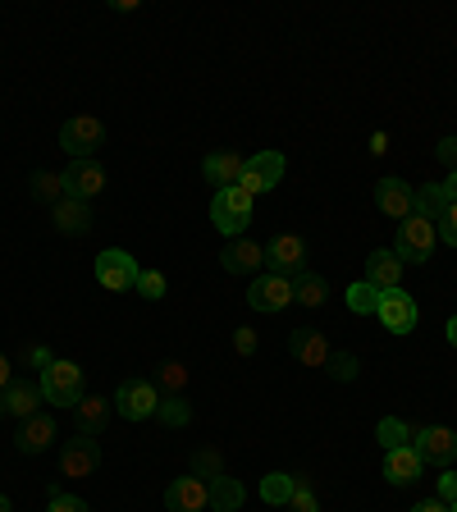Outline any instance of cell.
Listing matches in <instances>:
<instances>
[{"instance_id": "obj_1", "label": "cell", "mask_w": 457, "mask_h": 512, "mask_svg": "<svg viewBox=\"0 0 457 512\" xmlns=\"http://www.w3.org/2000/svg\"><path fill=\"white\" fill-rule=\"evenodd\" d=\"M439 247V229L435 220H426L421 211H412L403 224H398V238H394V256L403 266H426L430 256Z\"/></svg>"}, {"instance_id": "obj_2", "label": "cell", "mask_w": 457, "mask_h": 512, "mask_svg": "<svg viewBox=\"0 0 457 512\" xmlns=\"http://www.w3.org/2000/svg\"><path fill=\"white\" fill-rule=\"evenodd\" d=\"M252 202L256 197H247L243 188H220L211 202V224L224 238H243L247 224H252Z\"/></svg>"}, {"instance_id": "obj_3", "label": "cell", "mask_w": 457, "mask_h": 512, "mask_svg": "<svg viewBox=\"0 0 457 512\" xmlns=\"http://www.w3.org/2000/svg\"><path fill=\"white\" fill-rule=\"evenodd\" d=\"M37 384H42L46 403H55V407H78L83 403V366L78 362H60V357H55Z\"/></svg>"}, {"instance_id": "obj_4", "label": "cell", "mask_w": 457, "mask_h": 512, "mask_svg": "<svg viewBox=\"0 0 457 512\" xmlns=\"http://www.w3.org/2000/svg\"><path fill=\"white\" fill-rule=\"evenodd\" d=\"M101 142H106V124L96 115H74L60 128V147L74 160H92L96 151H101Z\"/></svg>"}, {"instance_id": "obj_5", "label": "cell", "mask_w": 457, "mask_h": 512, "mask_svg": "<svg viewBox=\"0 0 457 512\" xmlns=\"http://www.w3.org/2000/svg\"><path fill=\"white\" fill-rule=\"evenodd\" d=\"M138 261L124 252V247H106V252L96 256V284L110 288V293H128V288H138Z\"/></svg>"}, {"instance_id": "obj_6", "label": "cell", "mask_w": 457, "mask_h": 512, "mask_svg": "<svg viewBox=\"0 0 457 512\" xmlns=\"http://www.w3.org/2000/svg\"><path fill=\"white\" fill-rule=\"evenodd\" d=\"M247 307H252V311H266V316H275V311L293 307V279H288V275H275V270L256 275L252 288H247Z\"/></svg>"}, {"instance_id": "obj_7", "label": "cell", "mask_w": 457, "mask_h": 512, "mask_svg": "<svg viewBox=\"0 0 457 512\" xmlns=\"http://www.w3.org/2000/svg\"><path fill=\"white\" fill-rule=\"evenodd\" d=\"M115 407H119V416H124V421H147V416H156V407H160L156 380H142V375L124 380V384H119Z\"/></svg>"}, {"instance_id": "obj_8", "label": "cell", "mask_w": 457, "mask_h": 512, "mask_svg": "<svg viewBox=\"0 0 457 512\" xmlns=\"http://www.w3.org/2000/svg\"><path fill=\"white\" fill-rule=\"evenodd\" d=\"M412 448L430 467H453L457 462V435L444 426H412Z\"/></svg>"}, {"instance_id": "obj_9", "label": "cell", "mask_w": 457, "mask_h": 512, "mask_svg": "<svg viewBox=\"0 0 457 512\" xmlns=\"http://www.w3.org/2000/svg\"><path fill=\"white\" fill-rule=\"evenodd\" d=\"M279 179H284V156H279V151H256V156H247L238 188H243L247 197H261V192H270Z\"/></svg>"}, {"instance_id": "obj_10", "label": "cell", "mask_w": 457, "mask_h": 512, "mask_svg": "<svg viewBox=\"0 0 457 512\" xmlns=\"http://www.w3.org/2000/svg\"><path fill=\"white\" fill-rule=\"evenodd\" d=\"M375 316H380V325L389 334H412L416 320H421V311H416L412 293H403V288H389V293H380V307H375Z\"/></svg>"}, {"instance_id": "obj_11", "label": "cell", "mask_w": 457, "mask_h": 512, "mask_svg": "<svg viewBox=\"0 0 457 512\" xmlns=\"http://www.w3.org/2000/svg\"><path fill=\"white\" fill-rule=\"evenodd\" d=\"M266 270H275V275H298V270H307V243H302V234H275L266 243Z\"/></svg>"}, {"instance_id": "obj_12", "label": "cell", "mask_w": 457, "mask_h": 512, "mask_svg": "<svg viewBox=\"0 0 457 512\" xmlns=\"http://www.w3.org/2000/svg\"><path fill=\"white\" fill-rule=\"evenodd\" d=\"M96 467H101V448H96V439L78 435V439H69V444L60 448V476L87 480Z\"/></svg>"}, {"instance_id": "obj_13", "label": "cell", "mask_w": 457, "mask_h": 512, "mask_svg": "<svg viewBox=\"0 0 457 512\" xmlns=\"http://www.w3.org/2000/svg\"><path fill=\"white\" fill-rule=\"evenodd\" d=\"M165 508L170 512H211V485L202 476H179L165 490Z\"/></svg>"}, {"instance_id": "obj_14", "label": "cell", "mask_w": 457, "mask_h": 512, "mask_svg": "<svg viewBox=\"0 0 457 512\" xmlns=\"http://www.w3.org/2000/svg\"><path fill=\"white\" fill-rule=\"evenodd\" d=\"M64 192L78 197V202H92L106 192V170L96 165V160H74L69 170H64Z\"/></svg>"}, {"instance_id": "obj_15", "label": "cell", "mask_w": 457, "mask_h": 512, "mask_svg": "<svg viewBox=\"0 0 457 512\" xmlns=\"http://www.w3.org/2000/svg\"><path fill=\"white\" fill-rule=\"evenodd\" d=\"M220 266L229 275H256V270L266 266V247L252 243V238H229L220 252Z\"/></svg>"}, {"instance_id": "obj_16", "label": "cell", "mask_w": 457, "mask_h": 512, "mask_svg": "<svg viewBox=\"0 0 457 512\" xmlns=\"http://www.w3.org/2000/svg\"><path fill=\"white\" fill-rule=\"evenodd\" d=\"M0 403H5V416H14V421H28V416L42 412L46 394L37 380H10V389L0 394Z\"/></svg>"}, {"instance_id": "obj_17", "label": "cell", "mask_w": 457, "mask_h": 512, "mask_svg": "<svg viewBox=\"0 0 457 512\" xmlns=\"http://www.w3.org/2000/svg\"><path fill=\"white\" fill-rule=\"evenodd\" d=\"M412 202H416V188L407 179H380L375 183V206H380L389 220L403 224L412 215Z\"/></svg>"}, {"instance_id": "obj_18", "label": "cell", "mask_w": 457, "mask_h": 512, "mask_svg": "<svg viewBox=\"0 0 457 512\" xmlns=\"http://www.w3.org/2000/svg\"><path fill=\"white\" fill-rule=\"evenodd\" d=\"M403 261H398L394 252H384V247H375L371 256H366V284H375L380 293H389V288H403Z\"/></svg>"}, {"instance_id": "obj_19", "label": "cell", "mask_w": 457, "mask_h": 512, "mask_svg": "<svg viewBox=\"0 0 457 512\" xmlns=\"http://www.w3.org/2000/svg\"><path fill=\"white\" fill-rule=\"evenodd\" d=\"M421 471H426V462H421V453H416L412 444L384 453V480H389V485H416Z\"/></svg>"}, {"instance_id": "obj_20", "label": "cell", "mask_w": 457, "mask_h": 512, "mask_svg": "<svg viewBox=\"0 0 457 512\" xmlns=\"http://www.w3.org/2000/svg\"><path fill=\"white\" fill-rule=\"evenodd\" d=\"M288 352H293L302 366H325L334 348H330V339H325L320 330H293L288 334Z\"/></svg>"}, {"instance_id": "obj_21", "label": "cell", "mask_w": 457, "mask_h": 512, "mask_svg": "<svg viewBox=\"0 0 457 512\" xmlns=\"http://www.w3.org/2000/svg\"><path fill=\"white\" fill-rule=\"evenodd\" d=\"M243 165H247V156H238V151H215V156L202 160V174L211 183H220V188H238V179H243Z\"/></svg>"}, {"instance_id": "obj_22", "label": "cell", "mask_w": 457, "mask_h": 512, "mask_svg": "<svg viewBox=\"0 0 457 512\" xmlns=\"http://www.w3.org/2000/svg\"><path fill=\"white\" fill-rule=\"evenodd\" d=\"M106 421H110V398H101V394H87L83 403L74 407V426H78V435H87V439L101 435Z\"/></svg>"}, {"instance_id": "obj_23", "label": "cell", "mask_w": 457, "mask_h": 512, "mask_svg": "<svg viewBox=\"0 0 457 512\" xmlns=\"http://www.w3.org/2000/svg\"><path fill=\"white\" fill-rule=\"evenodd\" d=\"M51 444H55V421L46 412L28 416L19 426V453H46Z\"/></svg>"}, {"instance_id": "obj_24", "label": "cell", "mask_w": 457, "mask_h": 512, "mask_svg": "<svg viewBox=\"0 0 457 512\" xmlns=\"http://www.w3.org/2000/svg\"><path fill=\"white\" fill-rule=\"evenodd\" d=\"M51 215H55V229H60V234H87V229H92V211H87V202H78V197L55 202Z\"/></svg>"}, {"instance_id": "obj_25", "label": "cell", "mask_w": 457, "mask_h": 512, "mask_svg": "<svg viewBox=\"0 0 457 512\" xmlns=\"http://www.w3.org/2000/svg\"><path fill=\"white\" fill-rule=\"evenodd\" d=\"M293 302L307 311L325 307V302H330V284H325L316 270H298V275H293Z\"/></svg>"}, {"instance_id": "obj_26", "label": "cell", "mask_w": 457, "mask_h": 512, "mask_svg": "<svg viewBox=\"0 0 457 512\" xmlns=\"http://www.w3.org/2000/svg\"><path fill=\"white\" fill-rule=\"evenodd\" d=\"M211 485V512H238L243 508V499H247V490H243V480L238 476H215V480H206Z\"/></svg>"}, {"instance_id": "obj_27", "label": "cell", "mask_w": 457, "mask_h": 512, "mask_svg": "<svg viewBox=\"0 0 457 512\" xmlns=\"http://www.w3.org/2000/svg\"><path fill=\"white\" fill-rule=\"evenodd\" d=\"M375 439H380L384 453H394V448L412 444V426H407V421H398V416H384L380 426H375Z\"/></svg>"}, {"instance_id": "obj_28", "label": "cell", "mask_w": 457, "mask_h": 512, "mask_svg": "<svg viewBox=\"0 0 457 512\" xmlns=\"http://www.w3.org/2000/svg\"><path fill=\"white\" fill-rule=\"evenodd\" d=\"M293 490H298V476H288V471H275V476L261 480V499L275 503V508H288Z\"/></svg>"}, {"instance_id": "obj_29", "label": "cell", "mask_w": 457, "mask_h": 512, "mask_svg": "<svg viewBox=\"0 0 457 512\" xmlns=\"http://www.w3.org/2000/svg\"><path fill=\"white\" fill-rule=\"evenodd\" d=\"M32 197H37V202H46V206L64 202V197H69V192H64V174H51V170L32 174Z\"/></svg>"}, {"instance_id": "obj_30", "label": "cell", "mask_w": 457, "mask_h": 512, "mask_svg": "<svg viewBox=\"0 0 457 512\" xmlns=\"http://www.w3.org/2000/svg\"><path fill=\"white\" fill-rule=\"evenodd\" d=\"M183 384H188V366L183 362H165L156 371V389H160V398H179L183 394Z\"/></svg>"}, {"instance_id": "obj_31", "label": "cell", "mask_w": 457, "mask_h": 512, "mask_svg": "<svg viewBox=\"0 0 457 512\" xmlns=\"http://www.w3.org/2000/svg\"><path fill=\"white\" fill-rule=\"evenodd\" d=\"M348 307L357 311V316H375V307H380V288L366 284V279L362 284H352L348 288Z\"/></svg>"}, {"instance_id": "obj_32", "label": "cell", "mask_w": 457, "mask_h": 512, "mask_svg": "<svg viewBox=\"0 0 457 512\" xmlns=\"http://www.w3.org/2000/svg\"><path fill=\"white\" fill-rule=\"evenodd\" d=\"M156 416L165 421V426H188V421H192V407L183 403V394H179V398H160Z\"/></svg>"}, {"instance_id": "obj_33", "label": "cell", "mask_w": 457, "mask_h": 512, "mask_svg": "<svg viewBox=\"0 0 457 512\" xmlns=\"http://www.w3.org/2000/svg\"><path fill=\"white\" fill-rule=\"evenodd\" d=\"M192 476H202V480L224 476V462H220V453H215V448H202V453L192 458Z\"/></svg>"}, {"instance_id": "obj_34", "label": "cell", "mask_w": 457, "mask_h": 512, "mask_svg": "<svg viewBox=\"0 0 457 512\" xmlns=\"http://www.w3.org/2000/svg\"><path fill=\"white\" fill-rule=\"evenodd\" d=\"M288 508L293 512H320V499H316V485H311L307 476L298 480V490H293V499H288Z\"/></svg>"}, {"instance_id": "obj_35", "label": "cell", "mask_w": 457, "mask_h": 512, "mask_svg": "<svg viewBox=\"0 0 457 512\" xmlns=\"http://www.w3.org/2000/svg\"><path fill=\"white\" fill-rule=\"evenodd\" d=\"M325 371H330L334 380H357V357H352V352H330Z\"/></svg>"}, {"instance_id": "obj_36", "label": "cell", "mask_w": 457, "mask_h": 512, "mask_svg": "<svg viewBox=\"0 0 457 512\" xmlns=\"http://www.w3.org/2000/svg\"><path fill=\"white\" fill-rule=\"evenodd\" d=\"M46 512H92L78 494H64V490H51L46 494Z\"/></svg>"}, {"instance_id": "obj_37", "label": "cell", "mask_w": 457, "mask_h": 512, "mask_svg": "<svg viewBox=\"0 0 457 512\" xmlns=\"http://www.w3.org/2000/svg\"><path fill=\"white\" fill-rule=\"evenodd\" d=\"M138 293L147 302H160V298H165V275H160V270H142V275H138Z\"/></svg>"}, {"instance_id": "obj_38", "label": "cell", "mask_w": 457, "mask_h": 512, "mask_svg": "<svg viewBox=\"0 0 457 512\" xmlns=\"http://www.w3.org/2000/svg\"><path fill=\"white\" fill-rule=\"evenodd\" d=\"M435 229H439V243L457 247V202H448V206H444V215L435 220Z\"/></svg>"}, {"instance_id": "obj_39", "label": "cell", "mask_w": 457, "mask_h": 512, "mask_svg": "<svg viewBox=\"0 0 457 512\" xmlns=\"http://www.w3.org/2000/svg\"><path fill=\"white\" fill-rule=\"evenodd\" d=\"M435 499L457 503V471H453V467H444V476H439V494H435Z\"/></svg>"}, {"instance_id": "obj_40", "label": "cell", "mask_w": 457, "mask_h": 512, "mask_svg": "<svg viewBox=\"0 0 457 512\" xmlns=\"http://www.w3.org/2000/svg\"><path fill=\"white\" fill-rule=\"evenodd\" d=\"M234 348H238V357H252V352H256V330L238 325V330H234Z\"/></svg>"}, {"instance_id": "obj_41", "label": "cell", "mask_w": 457, "mask_h": 512, "mask_svg": "<svg viewBox=\"0 0 457 512\" xmlns=\"http://www.w3.org/2000/svg\"><path fill=\"white\" fill-rule=\"evenodd\" d=\"M23 357H28V362L37 366V371H46V366L55 362V357H51V348H42V343H28V348H23Z\"/></svg>"}, {"instance_id": "obj_42", "label": "cell", "mask_w": 457, "mask_h": 512, "mask_svg": "<svg viewBox=\"0 0 457 512\" xmlns=\"http://www.w3.org/2000/svg\"><path fill=\"white\" fill-rule=\"evenodd\" d=\"M435 156H439V165H448V174H453V170H457V138H444V142H439Z\"/></svg>"}, {"instance_id": "obj_43", "label": "cell", "mask_w": 457, "mask_h": 512, "mask_svg": "<svg viewBox=\"0 0 457 512\" xmlns=\"http://www.w3.org/2000/svg\"><path fill=\"white\" fill-rule=\"evenodd\" d=\"M412 512H448V503L444 499H426V503H416Z\"/></svg>"}, {"instance_id": "obj_44", "label": "cell", "mask_w": 457, "mask_h": 512, "mask_svg": "<svg viewBox=\"0 0 457 512\" xmlns=\"http://www.w3.org/2000/svg\"><path fill=\"white\" fill-rule=\"evenodd\" d=\"M439 188H444V192H448V202H457V170H453V174H448V179H444V183H439Z\"/></svg>"}, {"instance_id": "obj_45", "label": "cell", "mask_w": 457, "mask_h": 512, "mask_svg": "<svg viewBox=\"0 0 457 512\" xmlns=\"http://www.w3.org/2000/svg\"><path fill=\"white\" fill-rule=\"evenodd\" d=\"M371 151H375V156H384V151H389V138H384V133H375V138H371Z\"/></svg>"}, {"instance_id": "obj_46", "label": "cell", "mask_w": 457, "mask_h": 512, "mask_svg": "<svg viewBox=\"0 0 457 512\" xmlns=\"http://www.w3.org/2000/svg\"><path fill=\"white\" fill-rule=\"evenodd\" d=\"M5 389H10V362L0 357V394H5Z\"/></svg>"}, {"instance_id": "obj_47", "label": "cell", "mask_w": 457, "mask_h": 512, "mask_svg": "<svg viewBox=\"0 0 457 512\" xmlns=\"http://www.w3.org/2000/svg\"><path fill=\"white\" fill-rule=\"evenodd\" d=\"M448 343H453V348H457V316L448 320Z\"/></svg>"}, {"instance_id": "obj_48", "label": "cell", "mask_w": 457, "mask_h": 512, "mask_svg": "<svg viewBox=\"0 0 457 512\" xmlns=\"http://www.w3.org/2000/svg\"><path fill=\"white\" fill-rule=\"evenodd\" d=\"M0 512H14V503H10V499H5V494H0Z\"/></svg>"}, {"instance_id": "obj_49", "label": "cell", "mask_w": 457, "mask_h": 512, "mask_svg": "<svg viewBox=\"0 0 457 512\" xmlns=\"http://www.w3.org/2000/svg\"><path fill=\"white\" fill-rule=\"evenodd\" d=\"M0 421H5V403H0Z\"/></svg>"}, {"instance_id": "obj_50", "label": "cell", "mask_w": 457, "mask_h": 512, "mask_svg": "<svg viewBox=\"0 0 457 512\" xmlns=\"http://www.w3.org/2000/svg\"><path fill=\"white\" fill-rule=\"evenodd\" d=\"M448 512H457V503H448Z\"/></svg>"}]
</instances>
